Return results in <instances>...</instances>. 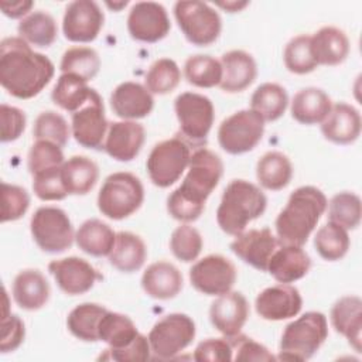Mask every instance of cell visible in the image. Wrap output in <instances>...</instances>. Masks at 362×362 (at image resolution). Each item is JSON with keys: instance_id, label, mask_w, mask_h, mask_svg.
I'll list each match as a JSON object with an SVG mask.
<instances>
[{"instance_id": "obj_57", "label": "cell", "mask_w": 362, "mask_h": 362, "mask_svg": "<svg viewBox=\"0 0 362 362\" xmlns=\"http://www.w3.org/2000/svg\"><path fill=\"white\" fill-rule=\"evenodd\" d=\"M221 7L229 10V13H235V11H239L240 8L246 7L247 6V1H243V3H236V1H226V3H219Z\"/></svg>"}, {"instance_id": "obj_4", "label": "cell", "mask_w": 362, "mask_h": 362, "mask_svg": "<svg viewBox=\"0 0 362 362\" xmlns=\"http://www.w3.org/2000/svg\"><path fill=\"white\" fill-rule=\"evenodd\" d=\"M267 206L264 192L246 180H232L216 209L218 226L230 236H238L246 226L263 215Z\"/></svg>"}, {"instance_id": "obj_45", "label": "cell", "mask_w": 362, "mask_h": 362, "mask_svg": "<svg viewBox=\"0 0 362 362\" xmlns=\"http://www.w3.org/2000/svg\"><path fill=\"white\" fill-rule=\"evenodd\" d=\"M181 81V71L175 61L160 58L151 64L146 74L144 86L150 93L167 95L173 92Z\"/></svg>"}, {"instance_id": "obj_28", "label": "cell", "mask_w": 362, "mask_h": 362, "mask_svg": "<svg viewBox=\"0 0 362 362\" xmlns=\"http://www.w3.org/2000/svg\"><path fill=\"white\" fill-rule=\"evenodd\" d=\"M332 328L345 337L349 345L361 352L362 334V300L358 296L341 297L331 308Z\"/></svg>"}, {"instance_id": "obj_27", "label": "cell", "mask_w": 362, "mask_h": 362, "mask_svg": "<svg viewBox=\"0 0 362 362\" xmlns=\"http://www.w3.org/2000/svg\"><path fill=\"white\" fill-rule=\"evenodd\" d=\"M144 293L156 300H170L178 296L182 288V274L170 262L151 263L141 276Z\"/></svg>"}, {"instance_id": "obj_25", "label": "cell", "mask_w": 362, "mask_h": 362, "mask_svg": "<svg viewBox=\"0 0 362 362\" xmlns=\"http://www.w3.org/2000/svg\"><path fill=\"white\" fill-rule=\"evenodd\" d=\"M221 89L228 93H238L249 88L257 75L253 57L243 49H232L222 55Z\"/></svg>"}, {"instance_id": "obj_40", "label": "cell", "mask_w": 362, "mask_h": 362, "mask_svg": "<svg viewBox=\"0 0 362 362\" xmlns=\"http://www.w3.org/2000/svg\"><path fill=\"white\" fill-rule=\"evenodd\" d=\"M349 245L348 230L329 221L322 225L314 236V247L317 253L328 262L342 259L348 253Z\"/></svg>"}, {"instance_id": "obj_29", "label": "cell", "mask_w": 362, "mask_h": 362, "mask_svg": "<svg viewBox=\"0 0 362 362\" xmlns=\"http://www.w3.org/2000/svg\"><path fill=\"white\" fill-rule=\"evenodd\" d=\"M331 98L320 88L300 89L291 99L290 112L296 122L301 124H318L331 112Z\"/></svg>"}, {"instance_id": "obj_1", "label": "cell", "mask_w": 362, "mask_h": 362, "mask_svg": "<svg viewBox=\"0 0 362 362\" xmlns=\"http://www.w3.org/2000/svg\"><path fill=\"white\" fill-rule=\"evenodd\" d=\"M51 59L31 49L20 37H6L0 42V83L17 99L37 96L52 79Z\"/></svg>"}, {"instance_id": "obj_50", "label": "cell", "mask_w": 362, "mask_h": 362, "mask_svg": "<svg viewBox=\"0 0 362 362\" xmlns=\"http://www.w3.org/2000/svg\"><path fill=\"white\" fill-rule=\"evenodd\" d=\"M61 168L62 165L33 175V191L41 201H61L69 195L62 181Z\"/></svg>"}, {"instance_id": "obj_26", "label": "cell", "mask_w": 362, "mask_h": 362, "mask_svg": "<svg viewBox=\"0 0 362 362\" xmlns=\"http://www.w3.org/2000/svg\"><path fill=\"white\" fill-rule=\"evenodd\" d=\"M11 293L20 308L37 311L48 303L51 288L48 280L40 270L24 269L14 277Z\"/></svg>"}, {"instance_id": "obj_19", "label": "cell", "mask_w": 362, "mask_h": 362, "mask_svg": "<svg viewBox=\"0 0 362 362\" xmlns=\"http://www.w3.org/2000/svg\"><path fill=\"white\" fill-rule=\"evenodd\" d=\"M255 308L263 320L283 321L301 311L303 298L294 286L280 283L260 291L255 300Z\"/></svg>"}, {"instance_id": "obj_14", "label": "cell", "mask_w": 362, "mask_h": 362, "mask_svg": "<svg viewBox=\"0 0 362 362\" xmlns=\"http://www.w3.org/2000/svg\"><path fill=\"white\" fill-rule=\"evenodd\" d=\"M238 277L235 264L222 255H208L192 264L189 281L205 296H222L232 290Z\"/></svg>"}, {"instance_id": "obj_12", "label": "cell", "mask_w": 362, "mask_h": 362, "mask_svg": "<svg viewBox=\"0 0 362 362\" xmlns=\"http://www.w3.org/2000/svg\"><path fill=\"white\" fill-rule=\"evenodd\" d=\"M263 133V117L252 109H243L222 120L218 127V143L229 154H243L259 144Z\"/></svg>"}, {"instance_id": "obj_53", "label": "cell", "mask_w": 362, "mask_h": 362, "mask_svg": "<svg viewBox=\"0 0 362 362\" xmlns=\"http://www.w3.org/2000/svg\"><path fill=\"white\" fill-rule=\"evenodd\" d=\"M151 349L147 337L139 334V337L123 348H107L99 356L103 361H119V362H136V361H147L151 358Z\"/></svg>"}, {"instance_id": "obj_52", "label": "cell", "mask_w": 362, "mask_h": 362, "mask_svg": "<svg viewBox=\"0 0 362 362\" xmlns=\"http://www.w3.org/2000/svg\"><path fill=\"white\" fill-rule=\"evenodd\" d=\"M232 348H233V359L236 362L240 361H274L277 359L264 345L249 338L243 334H238L235 337H228Z\"/></svg>"}, {"instance_id": "obj_44", "label": "cell", "mask_w": 362, "mask_h": 362, "mask_svg": "<svg viewBox=\"0 0 362 362\" xmlns=\"http://www.w3.org/2000/svg\"><path fill=\"white\" fill-rule=\"evenodd\" d=\"M283 61L291 74L305 75L313 72L318 64L311 49V35L300 34L293 37L283 52Z\"/></svg>"}, {"instance_id": "obj_18", "label": "cell", "mask_w": 362, "mask_h": 362, "mask_svg": "<svg viewBox=\"0 0 362 362\" xmlns=\"http://www.w3.org/2000/svg\"><path fill=\"white\" fill-rule=\"evenodd\" d=\"M281 245L270 228L243 230L230 243V250L252 267L267 272V264L276 249Z\"/></svg>"}, {"instance_id": "obj_15", "label": "cell", "mask_w": 362, "mask_h": 362, "mask_svg": "<svg viewBox=\"0 0 362 362\" xmlns=\"http://www.w3.org/2000/svg\"><path fill=\"white\" fill-rule=\"evenodd\" d=\"M170 28L171 23L163 4L139 1L132 6L127 16V31L133 40L153 44L163 40Z\"/></svg>"}, {"instance_id": "obj_55", "label": "cell", "mask_w": 362, "mask_h": 362, "mask_svg": "<svg viewBox=\"0 0 362 362\" xmlns=\"http://www.w3.org/2000/svg\"><path fill=\"white\" fill-rule=\"evenodd\" d=\"M0 120H1V141L8 143L17 140L25 129V113L16 107L3 103L0 106Z\"/></svg>"}, {"instance_id": "obj_58", "label": "cell", "mask_w": 362, "mask_h": 362, "mask_svg": "<svg viewBox=\"0 0 362 362\" xmlns=\"http://www.w3.org/2000/svg\"><path fill=\"white\" fill-rule=\"evenodd\" d=\"M126 4H127V1H124V3H120V4H119V6H126ZM107 6H109V7H113V8H115V7H116V6H115V4H110V3H107Z\"/></svg>"}, {"instance_id": "obj_43", "label": "cell", "mask_w": 362, "mask_h": 362, "mask_svg": "<svg viewBox=\"0 0 362 362\" xmlns=\"http://www.w3.org/2000/svg\"><path fill=\"white\" fill-rule=\"evenodd\" d=\"M59 69L62 74H74L88 82L98 75L100 58L90 47H72L64 52Z\"/></svg>"}, {"instance_id": "obj_20", "label": "cell", "mask_w": 362, "mask_h": 362, "mask_svg": "<svg viewBox=\"0 0 362 362\" xmlns=\"http://www.w3.org/2000/svg\"><path fill=\"white\" fill-rule=\"evenodd\" d=\"M247 318L249 303L239 291H228L218 296L209 308L211 324L223 337H235L240 334Z\"/></svg>"}, {"instance_id": "obj_56", "label": "cell", "mask_w": 362, "mask_h": 362, "mask_svg": "<svg viewBox=\"0 0 362 362\" xmlns=\"http://www.w3.org/2000/svg\"><path fill=\"white\" fill-rule=\"evenodd\" d=\"M34 6L33 1L30 0H23V1H0V8L1 13L10 18H20L23 16H28V11Z\"/></svg>"}, {"instance_id": "obj_7", "label": "cell", "mask_w": 362, "mask_h": 362, "mask_svg": "<svg viewBox=\"0 0 362 362\" xmlns=\"http://www.w3.org/2000/svg\"><path fill=\"white\" fill-rule=\"evenodd\" d=\"M174 110L180 124L177 136L189 147H204L215 120L211 99L197 92H182L174 100Z\"/></svg>"}, {"instance_id": "obj_51", "label": "cell", "mask_w": 362, "mask_h": 362, "mask_svg": "<svg viewBox=\"0 0 362 362\" xmlns=\"http://www.w3.org/2000/svg\"><path fill=\"white\" fill-rule=\"evenodd\" d=\"M28 206L30 195L23 187L1 182V222L20 219Z\"/></svg>"}, {"instance_id": "obj_21", "label": "cell", "mask_w": 362, "mask_h": 362, "mask_svg": "<svg viewBox=\"0 0 362 362\" xmlns=\"http://www.w3.org/2000/svg\"><path fill=\"white\" fill-rule=\"evenodd\" d=\"M146 139L143 124L134 120L109 123L103 150L117 161H132L140 153Z\"/></svg>"}, {"instance_id": "obj_5", "label": "cell", "mask_w": 362, "mask_h": 362, "mask_svg": "<svg viewBox=\"0 0 362 362\" xmlns=\"http://www.w3.org/2000/svg\"><path fill=\"white\" fill-rule=\"evenodd\" d=\"M328 337L327 317L320 311H307L286 325L280 345V361H307Z\"/></svg>"}, {"instance_id": "obj_23", "label": "cell", "mask_w": 362, "mask_h": 362, "mask_svg": "<svg viewBox=\"0 0 362 362\" xmlns=\"http://www.w3.org/2000/svg\"><path fill=\"white\" fill-rule=\"evenodd\" d=\"M362 120L356 107L339 102L332 105L331 112L321 123L322 136L335 144H351L361 134Z\"/></svg>"}, {"instance_id": "obj_10", "label": "cell", "mask_w": 362, "mask_h": 362, "mask_svg": "<svg viewBox=\"0 0 362 362\" xmlns=\"http://www.w3.org/2000/svg\"><path fill=\"white\" fill-rule=\"evenodd\" d=\"M30 230L37 246L45 253H62L75 240L72 222L58 206L38 208L31 216Z\"/></svg>"}, {"instance_id": "obj_37", "label": "cell", "mask_w": 362, "mask_h": 362, "mask_svg": "<svg viewBox=\"0 0 362 362\" xmlns=\"http://www.w3.org/2000/svg\"><path fill=\"white\" fill-rule=\"evenodd\" d=\"M288 105L287 90L274 82H266L256 88L250 98V109L259 113L264 122L280 119Z\"/></svg>"}, {"instance_id": "obj_39", "label": "cell", "mask_w": 362, "mask_h": 362, "mask_svg": "<svg viewBox=\"0 0 362 362\" xmlns=\"http://www.w3.org/2000/svg\"><path fill=\"white\" fill-rule=\"evenodd\" d=\"M139 334L134 322L120 313L106 311L99 324V341L107 344L109 348L127 346Z\"/></svg>"}, {"instance_id": "obj_22", "label": "cell", "mask_w": 362, "mask_h": 362, "mask_svg": "<svg viewBox=\"0 0 362 362\" xmlns=\"http://www.w3.org/2000/svg\"><path fill=\"white\" fill-rule=\"evenodd\" d=\"M113 113L123 120H137L148 116L154 107L153 93L137 82L126 81L119 83L110 95Z\"/></svg>"}, {"instance_id": "obj_49", "label": "cell", "mask_w": 362, "mask_h": 362, "mask_svg": "<svg viewBox=\"0 0 362 362\" xmlns=\"http://www.w3.org/2000/svg\"><path fill=\"white\" fill-rule=\"evenodd\" d=\"M25 328L21 318L10 313L8 294L3 287V314H1V341L0 351L3 354L16 351L24 341Z\"/></svg>"}, {"instance_id": "obj_35", "label": "cell", "mask_w": 362, "mask_h": 362, "mask_svg": "<svg viewBox=\"0 0 362 362\" xmlns=\"http://www.w3.org/2000/svg\"><path fill=\"white\" fill-rule=\"evenodd\" d=\"M107 310L96 303H82L76 305L66 318L69 332L85 342L99 341V324Z\"/></svg>"}, {"instance_id": "obj_11", "label": "cell", "mask_w": 362, "mask_h": 362, "mask_svg": "<svg viewBox=\"0 0 362 362\" xmlns=\"http://www.w3.org/2000/svg\"><path fill=\"white\" fill-rule=\"evenodd\" d=\"M195 322L182 313H171L158 320L148 332L151 354L157 359H173L195 338Z\"/></svg>"}, {"instance_id": "obj_30", "label": "cell", "mask_w": 362, "mask_h": 362, "mask_svg": "<svg viewBox=\"0 0 362 362\" xmlns=\"http://www.w3.org/2000/svg\"><path fill=\"white\" fill-rule=\"evenodd\" d=\"M349 40L346 34L332 25L320 28L311 35V49L318 65H339L349 54Z\"/></svg>"}, {"instance_id": "obj_24", "label": "cell", "mask_w": 362, "mask_h": 362, "mask_svg": "<svg viewBox=\"0 0 362 362\" xmlns=\"http://www.w3.org/2000/svg\"><path fill=\"white\" fill-rule=\"evenodd\" d=\"M311 267V259L303 246L281 243L269 260L267 272L279 283H294L303 279Z\"/></svg>"}, {"instance_id": "obj_9", "label": "cell", "mask_w": 362, "mask_h": 362, "mask_svg": "<svg viewBox=\"0 0 362 362\" xmlns=\"http://www.w3.org/2000/svg\"><path fill=\"white\" fill-rule=\"evenodd\" d=\"M174 17L185 38L198 47H208L215 42L222 30L218 11L204 1H177Z\"/></svg>"}, {"instance_id": "obj_47", "label": "cell", "mask_w": 362, "mask_h": 362, "mask_svg": "<svg viewBox=\"0 0 362 362\" xmlns=\"http://www.w3.org/2000/svg\"><path fill=\"white\" fill-rule=\"evenodd\" d=\"M202 236L194 226L182 223L177 226L170 238V249L173 255L181 262L195 260L202 250Z\"/></svg>"}, {"instance_id": "obj_34", "label": "cell", "mask_w": 362, "mask_h": 362, "mask_svg": "<svg viewBox=\"0 0 362 362\" xmlns=\"http://www.w3.org/2000/svg\"><path fill=\"white\" fill-rule=\"evenodd\" d=\"M256 177L259 184L266 189H283L293 178L291 161L281 151H267L257 161Z\"/></svg>"}, {"instance_id": "obj_32", "label": "cell", "mask_w": 362, "mask_h": 362, "mask_svg": "<svg viewBox=\"0 0 362 362\" xmlns=\"http://www.w3.org/2000/svg\"><path fill=\"white\" fill-rule=\"evenodd\" d=\"M61 175L68 194L86 195L98 182L99 168L89 157L74 156L62 164Z\"/></svg>"}, {"instance_id": "obj_48", "label": "cell", "mask_w": 362, "mask_h": 362, "mask_svg": "<svg viewBox=\"0 0 362 362\" xmlns=\"http://www.w3.org/2000/svg\"><path fill=\"white\" fill-rule=\"evenodd\" d=\"M64 163L62 147L48 140H37L31 146L27 157V165L31 175L44 170L61 167Z\"/></svg>"}, {"instance_id": "obj_6", "label": "cell", "mask_w": 362, "mask_h": 362, "mask_svg": "<svg viewBox=\"0 0 362 362\" xmlns=\"http://www.w3.org/2000/svg\"><path fill=\"white\" fill-rule=\"evenodd\" d=\"M144 201V188L139 177L127 171L113 173L103 181L98 194L102 215L122 221L133 215Z\"/></svg>"}, {"instance_id": "obj_3", "label": "cell", "mask_w": 362, "mask_h": 362, "mask_svg": "<svg viewBox=\"0 0 362 362\" xmlns=\"http://www.w3.org/2000/svg\"><path fill=\"white\" fill-rule=\"evenodd\" d=\"M325 194L313 185L294 189L276 218L274 228L281 243L303 246L327 211Z\"/></svg>"}, {"instance_id": "obj_31", "label": "cell", "mask_w": 362, "mask_h": 362, "mask_svg": "<svg viewBox=\"0 0 362 362\" xmlns=\"http://www.w3.org/2000/svg\"><path fill=\"white\" fill-rule=\"evenodd\" d=\"M109 263L123 273H133L144 264L147 259V247L144 240L127 230L116 233V240L109 253Z\"/></svg>"}, {"instance_id": "obj_13", "label": "cell", "mask_w": 362, "mask_h": 362, "mask_svg": "<svg viewBox=\"0 0 362 362\" xmlns=\"http://www.w3.org/2000/svg\"><path fill=\"white\" fill-rule=\"evenodd\" d=\"M71 115V133L76 143L86 148L103 150L109 123L100 95L93 89L89 99Z\"/></svg>"}, {"instance_id": "obj_41", "label": "cell", "mask_w": 362, "mask_h": 362, "mask_svg": "<svg viewBox=\"0 0 362 362\" xmlns=\"http://www.w3.org/2000/svg\"><path fill=\"white\" fill-rule=\"evenodd\" d=\"M184 76L197 88H214L222 81L221 61L211 55H192L184 64Z\"/></svg>"}, {"instance_id": "obj_46", "label": "cell", "mask_w": 362, "mask_h": 362, "mask_svg": "<svg viewBox=\"0 0 362 362\" xmlns=\"http://www.w3.org/2000/svg\"><path fill=\"white\" fill-rule=\"evenodd\" d=\"M33 134L35 140H48L64 147L69 140L71 127L64 116L54 110H45L37 116Z\"/></svg>"}, {"instance_id": "obj_8", "label": "cell", "mask_w": 362, "mask_h": 362, "mask_svg": "<svg viewBox=\"0 0 362 362\" xmlns=\"http://www.w3.org/2000/svg\"><path fill=\"white\" fill-rule=\"evenodd\" d=\"M191 147L177 134L157 143L147 157V173L150 181L158 188L175 184L188 168Z\"/></svg>"}, {"instance_id": "obj_38", "label": "cell", "mask_w": 362, "mask_h": 362, "mask_svg": "<svg viewBox=\"0 0 362 362\" xmlns=\"http://www.w3.org/2000/svg\"><path fill=\"white\" fill-rule=\"evenodd\" d=\"M92 92L93 89L85 79L74 74H62L51 92V99L61 109L74 113L89 99Z\"/></svg>"}, {"instance_id": "obj_2", "label": "cell", "mask_w": 362, "mask_h": 362, "mask_svg": "<svg viewBox=\"0 0 362 362\" xmlns=\"http://www.w3.org/2000/svg\"><path fill=\"white\" fill-rule=\"evenodd\" d=\"M223 174L221 157L209 148H195L191 154L188 173L181 185L167 198L168 214L180 222L197 221L205 209V202L216 188Z\"/></svg>"}, {"instance_id": "obj_33", "label": "cell", "mask_w": 362, "mask_h": 362, "mask_svg": "<svg viewBox=\"0 0 362 362\" xmlns=\"http://www.w3.org/2000/svg\"><path fill=\"white\" fill-rule=\"evenodd\" d=\"M116 240L115 230L100 219L85 221L75 233L76 246L95 257L109 256Z\"/></svg>"}, {"instance_id": "obj_36", "label": "cell", "mask_w": 362, "mask_h": 362, "mask_svg": "<svg viewBox=\"0 0 362 362\" xmlns=\"http://www.w3.org/2000/svg\"><path fill=\"white\" fill-rule=\"evenodd\" d=\"M17 31L20 38L25 42L40 48L52 45L58 35V27L54 17L44 10H37L25 16L20 21Z\"/></svg>"}, {"instance_id": "obj_17", "label": "cell", "mask_w": 362, "mask_h": 362, "mask_svg": "<svg viewBox=\"0 0 362 362\" xmlns=\"http://www.w3.org/2000/svg\"><path fill=\"white\" fill-rule=\"evenodd\" d=\"M48 272L54 276L58 287L68 296H79L89 291L102 274L85 259L71 256L52 260Z\"/></svg>"}, {"instance_id": "obj_54", "label": "cell", "mask_w": 362, "mask_h": 362, "mask_svg": "<svg viewBox=\"0 0 362 362\" xmlns=\"http://www.w3.org/2000/svg\"><path fill=\"white\" fill-rule=\"evenodd\" d=\"M192 358L198 362H228L233 359V348L228 337L208 338L197 345Z\"/></svg>"}, {"instance_id": "obj_16", "label": "cell", "mask_w": 362, "mask_h": 362, "mask_svg": "<svg viewBox=\"0 0 362 362\" xmlns=\"http://www.w3.org/2000/svg\"><path fill=\"white\" fill-rule=\"evenodd\" d=\"M103 21V11L96 1L75 0L65 7L62 31L72 42H90L100 33Z\"/></svg>"}, {"instance_id": "obj_42", "label": "cell", "mask_w": 362, "mask_h": 362, "mask_svg": "<svg viewBox=\"0 0 362 362\" xmlns=\"http://www.w3.org/2000/svg\"><path fill=\"white\" fill-rule=\"evenodd\" d=\"M328 221L334 222L344 229H356L361 223L362 204L359 195L349 191L335 194L328 205Z\"/></svg>"}]
</instances>
